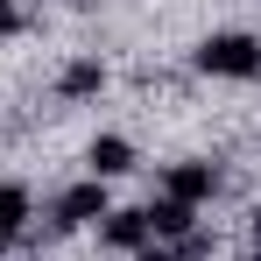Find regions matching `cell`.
Returning <instances> with one entry per match:
<instances>
[{"mask_svg": "<svg viewBox=\"0 0 261 261\" xmlns=\"http://www.w3.org/2000/svg\"><path fill=\"white\" fill-rule=\"evenodd\" d=\"M198 64H205L212 78H254V71H261V43H254V36H205Z\"/></svg>", "mask_w": 261, "mask_h": 261, "instance_id": "obj_1", "label": "cell"}, {"mask_svg": "<svg viewBox=\"0 0 261 261\" xmlns=\"http://www.w3.org/2000/svg\"><path fill=\"white\" fill-rule=\"evenodd\" d=\"M85 219H106V184L92 176V184H71L64 198H57V226H85Z\"/></svg>", "mask_w": 261, "mask_h": 261, "instance_id": "obj_2", "label": "cell"}, {"mask_svg": "<svg viewBox=\"0 0 261 261\" xmlns=\"http://www.w3.org/2000/svg\"><path fill=\"white\" fill-rule=\"evenodd\" d=\"M212 184H219L212 163H176L170 170V198L176 205H198V198H212Z\"/></svg>", "mask_w": 261, "mask_h": 261, "instance_id": "obj_3", "label": "cell"}, {"mask_svg": "<svg viewBox=\"0 0 261 261\" xmlns=\"http://www.w3.org/2000/svg\"><path fill=\"white\" fill-rule=\"evenodd\" d=\"M85 163H92V176L106 184V176H127V170H134V148L120 141V134H99V141H92V155H85Z\"/></svg>", "mask_w": 261, "mask_h": 261, "instance_id": "obj_4", "label": "cell"}, {"mask_svg": "<svg viewBox=\"0 0 261 261\" xmlns=\"http://www.w3.org/2000/svg\"><path fill=\"white\" fill-rule=\"evenodd\" d=\"M148 240H191V205H176V198H163V205H148Z\"/></svg>", "mask_w": 261, "mask_h": 261, "instance_id": "obj_5", "label": "cell"}, {"mask_svg": "<svg viewBox=\"0 0 261 261\" xmlns=\"http://www.w3.org/2000/svg\"><path fill=\"white\" fill-rule=\"evenodd\" d=\"M106 247L141 254V247H148V219H141V212H106Z\"/></svg>", "mask_w": 261, "mask_h": 261, "instance_id": "obj_6", "label": "cell"}, {"mask_svg": "<svg viewBox=\"0 0 261 261\" xmlns=\"http://www.w3.org/2000/svg\"><path fill=\"white\" fill-rule=\"evenodd\" d=\"M99 85H106V64H99V57H78V64H64V78H57V92H64V99H92Z\"/></svg>", "mask_w": 261, "mask_h": 261, "instance_id": "obj_7", "label": "cell"}, {"mask_svg": "<svg viewBox=\"0 0 261 261\" xmlns=\"http://www.w3.org/2000/svg\"><path fill=\"white\" fill-rule=\"evenodd\" d=\"M21 219H29V191L21 184H0V247L21 240Z\"/></svg>", "mask_w": 261, "mask_h": 261, "instance_id": "obj_8", "label": "cell"}, {"mask_svg": "<svg viewBox=\"0 0 261 261\" xmlns=\"http://www.w3.org/2000/svg\"><path fill=\"white\" fill-rule=\"evenodd\" d=\"M14 29H21V7H14V0H0V36H14Z\"/></svg>", "mask_w": 261, "mask_h": 261, "instance_id": "obj_9", "label": "cell"}, {"mask_svg": "<svg viewBox=\"0 0 261 261\" xmlns=\"http://www.w3.org/2000/svg\"><path fill=\"white\" fill-rule=\"evenodd\" d=\"M141 261H176V254H170V247H141Z\"/></svg>", "mask_w": 261, "mask_h": 261, "instance_id": "obj_10", "label": "cell"}, {"mask_svg": "<svg viewBox=\"0 0 261 261\" xmlns=\"http://www.w3.org/2000/svg\"><path fill=\"white\" fill-rule=\"evenodd\" d=\"M254 247H261V212H254Z\"/></svg>", "mask_w": 261, "mask_h": 261, "instance_id": "obj_11", "label": "cell"}, {"mask_svg": "<svg viewBox=\"0 0 261 261\" xmlns=\"http://www.w3.org/2000/svg\"><path fill=\"white\" fill-rule=\"evenodd\" d=\"M254 261H261V247H254Z\"/></svg>", "mask_w": 261, "mask_h": 261, "instance_id": "obj_12", "label": "cell"}]
</instances>
